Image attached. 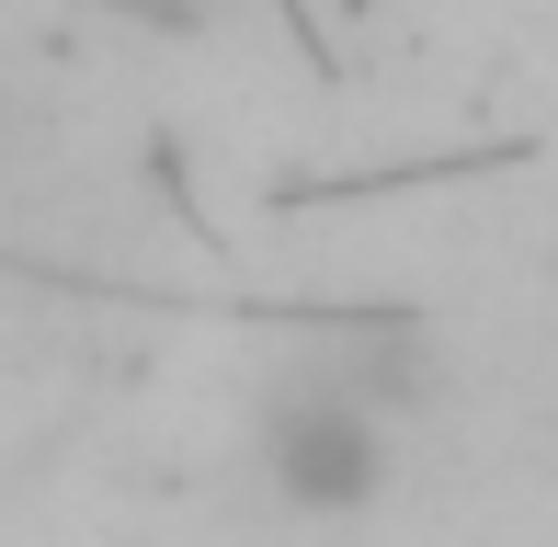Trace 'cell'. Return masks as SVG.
I'll list each match as a JSON object with an SVG mask.
<instances>
[{"label": "cell", "mask_w": 558, "mask_h": 547, "mask_svg": "<svg viewBox=\"0 0 558 547\" xmlns=\"http://www.w3.org/2000/svg\"><path fill=\"white\" fill-rule=\"evenodd\" d=\"M251 457H263V490L308 525H342L388 490L399 467V434H388V400H376L365 365H286L251 411Z\"/></svg>", "instance_id": "obj_1"}]
</instances>
